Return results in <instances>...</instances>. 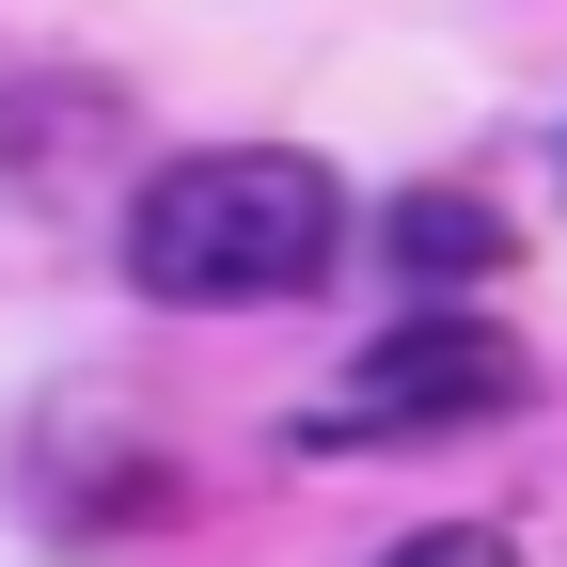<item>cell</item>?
I'll use <instances>...</instances> for the list:
<instances>
[{"mask_svg":"<svg viewBox=\"0 0 567 567\" xmlns=\"http://www.w3.org/2000/svg\"><path fill=\"white\" fill-rule=\"evenodd\" d=\"M331 252H347V189L300 142H205L126 189V284L174 316L300 300V284H331Z\"/></svg>","mask_w":567,"mask_h":567,"instance_id":"obj_1","label":"cell"},{"mask_svg":"<svg viewBox=\"0 0 567 567\" xmlns=\"http://www.w3.org/2000/svg\"><path fill=\"white\" fill-rule=\"evenodd\" d=\"M520 394H536V363L473 300H410L363 363H347V394L316 410V442H457V425H505Z\"/></svg>","mask_w":567,"mask_h":567,"instance_id":"obj_2","label":"cell"},{"mask_svg":"<svg viewBox=\"0 0 567 567\" xmlns=\"http://www.w3.org/2000/svg\"><path fill=\"white\" fill-rule=\"evenodd\" d=\"M379 252L410 268V300H457V284H488V268H505V205H488V189H394Z\"/></svg>","mask_w":567,"mask_h":567,"instance_id":"obj_3","label":"cell"},{"mask_svg":"<svg viewBox=\"0 0 567 567\" xmlns=\"http://www.w3.org/2000/svg\"><path fill=\"white\" fill-rule=\"evenodd\" d=\"M394 567H520V551H505V536H488V520H442V536H410Z\"/></svg>","mask_w":567,"mask_h":567,"instance_id":"obj_4","label":"cell"}]
</instances>
